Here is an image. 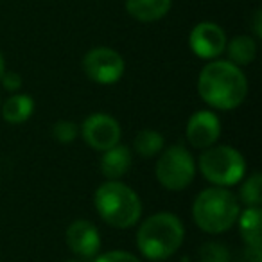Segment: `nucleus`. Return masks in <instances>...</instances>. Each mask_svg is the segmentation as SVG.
Instances as JSON below:
<instances>
[{
  "mask_svg": "<svg viewBox=\"0 0 262 262\" xmlns=\"http://www.w3.org/2000/svg\"><path fill=\"white\" fill-rule=\"evenodd\" d=\"M198 92L207 104L217 110H233L246 99L248 81L243 70L232 61L214 59L201 69Z\"/></svg>",
  "mask_w": 262,
  "mask_h": 262,
  "instance_id": "1",
  "label": "nucleus"
},
{
  "mask_svg": "<svg viewBox=\"0 0 262 262\" xmlns=\"http://www.w3.org/2000/svg\"><path fill=\"white\" fill-rule=\"evenodd\" d=\"M183 237L185 228L178 215L158 212L140 225L137 232V246L149 260H165L182 246Z\"/></svg>",
  "mask_w": 262,
  "mask_h": 262,
  "instance_id": "2",
  "label": "nucleus"
},
{
  "mask_svg": "<svg viewBox=\"0 0 262 262\" xmlns=\"http://www.w3.org/2000/svg\"><path fill=\"white\" fill-rule=\"evenodd\" d=\"M94 203L99 215L115 228H129L142 215L140 198L131 187L119 180H108L95 190Z\"/></svg>",
  "mask_w": 262,
  "mask_h": 262,
  "instance_id": "3",
  "label": "nucleus"
},
{
  "mask_svg": "<svg viewBox=\"0 0 262 262\" xmlns=\"http://www.w3.org/2000/svg\"><path fill=\"white\" fill-rule=\"evenodd\" d=\"M239 201L225 187H210L198 194L192 205L194 223L207 233H223L239 217Z\"/></svg>",
  "mask_w": 262,
  "mask_h": 262,
  "instance_id": "4",
  "label": "nucleus"
},
{
  "mask_svg": "<svg viewBox=\"0 0 262 262\" xmlns=\"http://www.w3.org/2000/svg\"><path fill=\"white\" fill-rule=\"evenodd\" d=\"M201 174L215 187H230L239 183L246 172L244 157L230 146H210L198 160Z\"/></svg>",
  "mask_w": 262,
  "mask_h": 262,
  "instance_id": "5",
  "label": "nucleus"
},
{
  "mask_svg": "<svg viewBox=\"0 0 262 262\" xmlns=\"http://www.w3.org/2000/svg\"><path fill=\"white\" fill-rule=\"evenodd\" d=\"M155 174L167 190H183L192 183L196 174V162L183 146H171L160 151Z\"/></svg>",
  "mask_w": 262,
  "mask_h": 262,
  "instance_id": "6",
  "label": "nucleus"
},
{
  "mask_svg": "<svg viewBox=\"0 0 262 262\" xmlns=\"http://www.w3.org/2000/svg\"><path fill=\"white\" fill-rule=\"evenodd\" d=\"M83 70L86 77L99 84H113L124 74V59L117 51L108 47H97L86 52L83 59Z\"/></svg>",
  "mask_w": 262,
  "mask_h": 262,
  "instance_id": "7",
  "label": "nucleus"
},
{
  "mask_svg": "<svg viewBox=\"0 0 262 262\" xmlns=\"http://www.w3.org/2000/svg\"><path fill=\"white\" fill-rule=\"evenodd\" d=\"M120 126L112 115L106 113H94L86 117L81 126V135L84 142L95 151H106L117 146L120 140Z\"/></svg>",
  "mask_w": 262,
  "mask_h": 262,
  "instance_id": "8",
  "label": "nucleus"
},
{
  "mask_svg": "<svg viewBox=\"0 0 262 262\" xmlns=\"http://www.w3.org/2000/svg\"><path fill=\"white\" fill-rule=\"evenodd\" d=\"M190 51L201 59H215L225 52L226 34L217 24L201 22L190 31Z\"/></svg>",
  "mask_w": 262,
  "mask_h": 262,
  "instance_id": "9",
  "label": "nucleus"
},
{
  "mask_svg": "<svg viewBox=\"0 0 262 262\" xmlns=\"http://www.w3.org/2000/svg\"><path fill=\"white\" fill-rule=\"evenodd\" d=\"M185 135L192 147L207 149L217 142L219 135H221V122H219L215 113L208 112V110H201L189 119Z\"/></svg>",
  "mask_w": 262,
  "mask_h": 262,
  "instance_id": "10",
  "label": "nucleus"
},
{
  "mask_svg": "<svg viewBox=\"0 0 262 262\" xmlns=\"http://www.w3.org/2000/svg\"><path fill=\"white\" fill-rule=\"evenodd\" d=\"M67 244L70 251L81 258H94L101 250V237L90 221L77 219L67 228Z\"/></svg>",
  "mask_w": 262,
  "mask_h": 262,
  "instance_id": "11",
  "label": "nucleus"
},
{
  "mask_svg": "<svg viewBox=\"0 0 262 262\" xmlns=\"http://www.w3.org/2000/svg\"><path fill=\"white\" fill-rule=\"evenodd\" d=\"M131 167V151L126 146H117L110 147V149L102 151L101 157V172L104 178L108 180H119L129 171Z\"/></svg>",
  "mask_w": 262,
  "mask_h": 262,
  "instance_id": "12",
  "label": "nucleus"
},
{
  "mask_svg": "<svg viewBox=\"0 0 262 262\" xmlns=\"http://www.w3.org/2000/svg\"><path fill=\"white\" fill-rule=\"evenodd\" d=\"M171 9V0H126V11L139 22H157Z\"/></svg>",
  "mask_w": 262,
  "mask_h": 262,
  "instance_id": "13",
  "label": "nucleus"
},
{
  "mask_svg": "<svg viewBox=\"0 0 262 262\" xmlns=\"http://www.w3.org/2000/svg\"><path fill=\"white\" fill-rule=\"evenodd\" d=\"M239 232L244 244L251 248H260L262 244V212L260 207H248L239 212Z\"/></svg>",
  "mask_w": 262,
  "mask_h": 262,
  "instance_id": "14",
  "label": "nucleus"
},
{
  "mask_svg": "<svg viewBox=\"0 0 262 262\" xmlns=\"http://www.w3.org/2000/svg\"><path fill=\"white\" fill-rule=\"evenodd\" d=\"M2 108V117L6 122L9 124H22L33 115L34 112V101L29 95L15 94L4 101V104H0Z\"/></svg>",
  "mask_w": 262,
  "mask_h": 262,
  "instance_id": "15",
  "label": "nucleus"
},
{
  "mask_svg": "<svg viewBox=\"0 0 262 262\" xmlns=\"http://www.w3.org/2000/svg\"><path fill=\"white\" fill-rule=\"evenodd\" d=\"M225 51L228 54V61H232L233 65H250L257 56V43L251 36L241 34V36H235L233 40L226 41Z\"/></svg>",
  "mask_w": 262,
  "mask_h": 262,
  "instance_id": "16",
  "label": "nucleus"
},
{
  "mask_svg": "<svg viewBox=\"0 0 262 262\" xmlns=\"http://www.w3.org/2000/svg\"><path fill=\"white\" fill-rule=\"evenodd\" d=\"M133 149L144 158H151L164 149V137L155 129H142L133 140Z\"/></svg>",
  "mask_w": 262,
  "mask_h": 262,
  "instance_id": "17",
  "label": "nucleus"
},
{
  "mask_svg": "<svg viewBox=\"0 0 262 262\" xmlns=\"http://www.w3.org/2000/svg\"><path fill=\"white\" fill-rule=\"evenodd\" d=\"M241 201L248 207H260L262 203V176L260 172H253L241 187Z\"/></svg>",
  "mask_w": 262,
  "mask_h": 262,
  "instance_id": "18",
  "label": "nucleus"
},
{
  "mask_svg": "<svg viewBox=\"0 0 262 262\" xmlns=\"http://www.w3.org/2000/svg\"><path fill=\"white\" fill-rule=\"evenodd\" d=\"M232 260V255L230 250L223 243H205L200 248V253H198V262H230Z\"/></svg>",
  "mask_w": 262,
  "mask_h": 262,
  "instance_id": "19",
  "label": "nucleus"
},
{
  "mask_svg": "<svg viewBox=\"0 0 262 262\" xmlns=\"http://www.w3.org/2000/svg\"><path fill=\"white\" fill-rule=\"evenodd\" d=\"M77 126L72 120H58L52 126V137L61 144H70L76 140L77 137Z\"/></svg>",
  "mask_w": 262,
  "mask_h": 262,
  "instance_id": "20",
  "label": "nucleus"
},
{
  "mask_svg": "<svg viewBox=\"0 0 262 262\" xmlns=\"http://www.w3.org/2000/svg\"><path fill=\"white\" fill-rule=\"evenodd\" d=\"M95 262H140V260L133 253L113 250V251H106V253L101 255Z\"/></svg>",
  "mask_w": 262,
  "mask_h": 262,
  "instance_id": "21",
  "label": "nucleus"
},
{
  "mask_svg": "<svg viewBox=\"0 0 262 262\" xmlns=\"http://www.w3.org/2000/svg\"><path fill=\"white\" fill-rule=\"evenodd\" d=\"M0 81H2V84H4V88L8 92H16L22 86V77L16 72H4V76L0 77Z\"/></svg>",
  "mask_w": 262,
  "mask_h": 262,
  "instance_id": "22",
  "label": "nucleus"
},
{
  "mask_svg": "<svg viewBox=\"0 0 262 262\" xmlns=\"http://www.w3.org/2000/svg\"><path fill=\"white\" fill-rule=\"evenodd\" d=\"M237 262H262L260 248L244 246L243 251L239 253V258H237Z\"/></svg>",
  "mask_w": 262,
  "mask_h": 262,
  "instance_id": "23",
  "label": "nucleus"
},
{
  "mask_svg": "<svg viewBox=\"0 0 262 262\" xmlns=\"http://www.w3.org/2000/svg\"><path fill=\"white\" fill-rule=\"evenodd\" d=\"M253 31H255V36L260 38L262 36V13L260 9H257L253 15Z\"/></svg>",
  "mask_w": 262,
  "mask_h": 262,
  "instance_id": "24",
  "label": "nucleus"
},
{
  "mask_svg": "<svg viewBox=\"0 0 262 262\" xmlns=\"http://www.w3.org/2000/svg\"><path fill=\"white\" fill-rule=\"evenodd\" d=\"M4 72H6V59H4V54L0 52V77L4 76Z\"/></svg>",
  "mask_w": 262,
  "mask_h": 262,
  "instance_id": "25",
  "label": "nucleus"
},
{
  "mask_svg": "<svg viewBox=\"0 0 262 262\" xmlns=\"http://www.w3.org/2000/svg\"><path fill=\"white\" fill-rule=\"evenodd\" d=\"M182 262H189V258H187V257H183V258H182Z\"/></svg>",
  "mask_w": 262,
  "mask_h": 262,
  "instance_id": "26",
  "label": "nucleus"
},
{
  "mask_svg": "<svg viewBox=\"0 0 262 262\" xmlns=\"http://www.w3.org/2000/svg\"><path fill=\"white\" fill-rule=\"evenodd\" d=\"M69 262H76V260H69Z\"/></svg>",
  "mask_w": 262,
  "mask_h": 262,
  "instance_id": "27",
  "label": "nucleus"
},
{
  "mask_svg": "<svg viewBox=\"0 0 262 262\" xmlns=\"http://www.w3.org/2000/svg\"><path fill=\"white\" fill-rule=\"evenodd\" d=\"M0 104H2V101H0Z\"/></svg>",
  "mask_w": 262,
  "mask_h": 262,
  "instance_id": "28",
  "label": "nucleus"
}]
</instances>
